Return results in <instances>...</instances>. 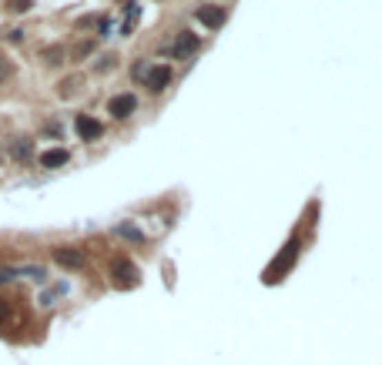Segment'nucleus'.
<instances>
[{"label":"nucleus","mask_w":382,"mask_h":365,"mask_svg":"<svg viewBox=\"0 0 382 365\" xmlns=\"http://www.w3.org/2000/svg\"><path fill=\"white\" fill-rule=\"evenodd\" d=\"M91 51H94V44H91V41H81V44L74 47V60H81V57H87Z\"/></svg>","instance_id":"nucleus-14"},{"label":"nucleus","mask_w":382,"mask_h":365,"mask_svg":"<svg viewBox=\"0 0 382 365\" xmlns=\"http://www.w3.org/2000/svg\"><path fill=\"white\" fill-rule=\"evenodd\" d=\"M295 255H299V241L292 238V241L285 245L282 258H275L272 265H268V272H265V282H268V285H272V282H282V278H285V272L295 265Z\"/></svg>","instance_id":"nucleus-1"},{"label":"nucleus","mask_w":382,"mask_h":365,"mask_svg":"<svg viewBox=\"0 0 382 365\" xmlns=\"http://www.w3.org/2000/svg\"><path fill=\"white\" fill-rule=\"evenodd\" d=\"M134 107H138V98H134V94H118V98H111L107 111H111L114 118H127Z\"/></svg>","instance_id":"nucleus-4"},{"label":"nucleus","mask_w":382,"mask_h":365,"mask_svg":"<svg viewBox=\"0 0 382 365\" xmlns=\"http://www.w3.org/2000/svg\"><path fill=\"white\" fill-rule=\"evenodd\" d=\"M198 21L204 27H222L225 24V7H198Z\"/></svg>","instance_id":"nucleus-7"},{"label":"nucleus","mask_w":382,"mask_h":365,"mask_svg":"<svg viewBox=\"0 0 382 365\" xmlns=\"http://www.w3.org/2000/svg\"><path fill=\"white\" fill-rule=\"evenodd\" d=\"M67 161H71V155H67V151H61V148L41 155V164H44V168H61V164H67Z\"/></svg>","instance_id":"nucleus-9"},{"label":"nucleus","mask_w":382,"mask_h":365,"mask_svg":"<svg viewBox=\"0 0 382 365\" xmlns=\"http://www.w3.org/2000/svg\"><path fill=\"white\" fill-rule=\"evenodd\" d=\"M118 232H121L125 238H134V241H141V232H138V228H131V225H121Z\"/></svg>","instance_id":"nucleus-15"},{"label":"nucleus","mask_w":382,"mask_h":365,"mask_svg":"<svg viewBox=\"0 0 382 365\" xmlns=\"http://www.w3.org/2000/svg\"><path fill=\"white\" fill-rule=\"evenodd\" d=\"M14 155H17V157H27V155H30V141H24V144L17 141V144H14Z\"/></svg>","instance_id":"nucleus-16"},{"label":"nucleus","mask_w":382,"mask_h":365,"mask_svg":"<svg viewBox=\"0 0 382 365\" xmlns=\"http://www.w3.org/2000/svg\"><path fill=\"white\" fill-rule=\"evenodd\" d=\"M114 282H118V285H121V288L134 285V282H138V268H134L131 261L118 258V261H114Z\"/></svg>","instance_id":"nucleus-3"},{"label":"nucleus","mask_w":382,"mask_h":365,"mask_svg":"<svg viewBox=\"0 0 382 365\" xmlns=\"http://www.w3.org/2000/svg\"><path fill=\"white\" fill-rule=\"evenodd\" d=\"M34 7V0H7V10L10 14H27Z\"/></svg>","instance_id":"nucleus-13"},{"label":"nucleus","mask_w":382,"mask_h":365,"mask_svg":"<svg viewBox=\"0 0 382 365\" xmlns=\"http://www.w3.org/2000/svg\"><path fill=\"white\" fill-rule=\"evenodd\" d=\"M81 87H84L81 78H67V80H61V91H57V94H61V98H74Z\"/></svg>","instance_id":"nucleus-10"},{"label":"nucleus","mask_w":382,"mask_h":365,"mask_svg":"<svg viewBox=\"0 0 382 365\" xmlns=\"http://www.w3.org/2000/svg\"><path fill=\"white\" fill-rule=\"evenodd\" d=\"M74 128L77 134L84 137V141H98L101 137V121H94V118H87V114H77V121H74Z\"/></svg>","instance_id":"nucleus-2"},{"label":"nucleus","mask_w":382,"mask_h":365,"mask_svg":"<svg viewBox=\"0 0 382 365\" xmlns=\"http://www.w3.org/2000/svg\"><path fill=\"white\" fill-rule=\"evenodd\" d=\"M168 80H171V67H165V64L148 71V87H151L154 94H158V91H165V84H168Z\"/></svg>","instance_id":"nucleus-8"},{"label":"nucleus","mask_w":382,"mask_h":365,"mask_svg":"<svg viewBox=\"0 0 382 365\" xmlns=\"http://www.w3.org/2000/svg\"><path fill=\"white\" fill-rule=\"evenodd\" d=\"M191 51H198V34L184 30V34H178V41H175V47H171V54H175V57H188Z\"/></svg>","instance_id":"nucleus-5"},{"label":"nucleus","mask_w":382,"mask_h":365,"mask_svg":"<svg viewBox=\"0 0 382 365\" xmlns=\"http://www.w3.org/2000/svg\"><path fill=\"white\" fill-rule=\"evenodd\" d=\"M54 261L64 265V268H81V265H84V255H81L77 248H57V252H54Z\"/></svg>","instance_id":"nucleus-6"},{"label":"nucleus","mask_w":382,"mask_h":365,"mask_svg":"<svg viewBox=\"0 0 382 365\" xmlns=\"http://www.w3.org/2000/svg\"><path fill=\"white\" fill-rule=\"evenodd\" d=\"M14 71H17V67H14V60L0 54V84H3V80H10V78H14Z\"/></svg>","instance_id":"nucleus-12"},{"label":"nucleus","mask_w":382,"mask_h":365,"mask_svg":"<svg viewBox=\"0 0 382 365\" xmlns=\"http://www.w3.org/2000/svg\"><path fill=\"white\" fill-rule=\"evenodd\" d=\"M114 67V57H104V60H98V71H111Z\"/></svg>","instance_id":"nucleus-17"},{"label":"nucleus","mask_w":382,"mask_h":365,"mask_svg":"<svg viewBox=\"0 0 382 365\" xmlns=\"http://www.w3.org/2000/svg\"><path fill=\"white\" fill-rule=\"evenodd\" d=\"M44 64H47V67H61V64H64V51H61V47H47V51H44Z\"/></svg>","instance_id":"nucleus-11"}]
</instances>
